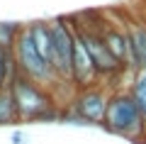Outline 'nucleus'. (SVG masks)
<instances>
[{
    "mask_svg": "<svg viewBox=\"0 0 146 144\" xmlns=\"http://www.w3.org/2000/svg\"><path fill=\"white\" fill-rule=\"evenodd\" d=\"M102 129H107L110 134H117V137L131 139V142H139L146 134V113L141 110L139 100L134 98L131 90L117 88L110 93Z\"/></svg>",
    "mask_w": 146,
    "mask_h": 144,
    "instance_id": "1",
    "label": "nucleus"
},
{
    "mask_svg": "<svg viewBox=\"0 0 146 144\" xmlns=\"http://www.w3.org/2000/svg\"><path fill=\"white\" fill-rule=\"evenodd\" d=\"M12 139H15V144H22V134L20 132H15V137H12Z\"/></svg>",
    "mask_w": 146,
    "mask_h": 144,
    "instance_id": "12",
    "label": "nucleus"
},
{
    "mask_svg": "<svg viewBox=\"0 0 146 144\" xmlns=\"http://www.w3.org/2000/svg\"><path fill=\"white\" fill-rule=\"evenodd\" d=\"M15 122H22V120H20V110H17L12 88H0V127H7Z\"/></svg>",
    "mask_w": 146,
    "mask_h": 144,
    "instance_id": "9",
    "label": "nucleus"
},
{
    "mask_svg": "<svg viewBox=\"0 0 146 144\" xmlns=\"http://www.w3.org/2000/svg\"><path fill=\"white\" fill-rule=\"evenodd\" d=\"M22 32V25L17 22H0V49H12Z\"/></svg>",
    "mask_w": 146,
    "mask_h": 144,
    "instance_id": "10",
    "label": "nucleus"
},
{
    "mask_svg": "<svg viewBox=\"0 0 146 144\" xmlns=\"http://www.w3.org/2000/svg\"><path fill=\"white\" fill-rule=\"evenodd\" d=\"M129 90L134 93V98L139 100L141 110L146 113V71L134 73V81H131V88H129Z\"/></svg>",
    "mask_w": 146,
    "mask_h": 144,
    "instance_id": "11",
    "label": "nucleus"
},
{
    "mask_svg": "<svg viewBox=\"0 0 146 144\" xmlns=\"http://www.w3.org/2000/svg\"><path fill=\"white\" fill-rule=\"evenodd\" d=\"M98 83H102V78H100L98 68H95V61L90 56L88 46L83 44V39L76 34V49H73V86H76V90H83V88L98 86Z\"/></svg>",
    "mask_w": 146,
    "mask_h": 144,
    "instance_id": "6",
    "label": "nucleus"
},
{
    "mask_svg": "<svg viewBox=\"0 0 146 144\" xmlns=\"http://www.w3.org/2000/svg\"><path fill=\"white\" fill-rule=\"evenodd\" d=\"M136 144H146V134H144V137H141V139H139V142H136Z\"/></svg>",
    "mask_w": 146,
    "mask_h": 144,
    "instance_id": "13",
    "label": "nucleus"
},
{
    "mask_svg": "<svg viewBox=\"0 0 146 144\" xmlns=\"http://www.w3.org/2000/svg\"><path fill=\"white\" fill-rule=\"evenodd\" d=\"M12 95H15L17 110H20L22 122H44V120H58L61 117V108L58 100L49 88L34 83L27 76H17L12 81Z\"/></svg>",
    "mask_w": 146,
    "mask_h": 144,
    "instance_id": "2",
    "label": "nucleus"
},
{
    "mask_svg": "<svg viewBox=\"0 0 146 144\" xmlns=\"http://www.w3.org/2000/svg\"><path fill=\"white\" fill-rule=\"evenodd\" d=\"M110 93L112 90L105 83L76 90L68 110H61V120H71L73 125H100L102 127L107 103H110Z\"/></svg>",
    "mask_w": 146,
    "mask_h": 144,
    "instance_id": "4",
    "label": "nucleus"
},
{
    "mask_svg": "<svg viewBox=\"0 0 146 144\" xmlns=\"http://www.w3.org/2000/svg\"><path fill=\"white\" fill-rule=\"evenodd\" d=\"M100 34H102L107 49L117 56V61L129 68V39H127L124 25H112V22H100ZM131 71V68H129Z\"/></svg>",
    "mask_w": 146,
    "mask_h": 144,
    "instance_id": "7",
    "label": "nucleus"
},
{
    "mask_svg": "<svg viewBox=\"0 0 146 144\" xmlns=\"http://www.w3.org/2000/svg\"><path fill=\"white\" fill-rule=\"evenodd\" d=\"M127 39H129V68L131 73L146 71V25L129 22L124 25Z\"/></svg>",
    "mask_w": 146,
    "mask_h": 144,
    "instance_id": "8",
    "label": "nucleus"
},
{
    "mask_svg": "<svg viewBox=\"0 0 146 144\" xmlns=\"http://www.w3.org/2000/svg\"><path fill=\"white\" fill-rule=\"evenodd\" d=\"M12 56H15L17 68H20L22 76H27V78H32L34 83L49 88L54 95H56V90H61V88H73V86H68V83L58 81L54 66L39 54V49H36L34 39H32V34H29V27H22L15 46H12Z\"/></svg>",
    "mask_w": 146,
    "mask_h": 144,
    "instance_id": "3",
    "label": "nucleus"
},
{
    "mask_svg": "<svg viewBox=\"0 0 146 144\" xmlns=\"http://www.w3.org/2000/svg\"><path fill=\"white\" fill-rule=\"evenodd\" d=\"M51 27V66L58 81L73 86V49H76V27L71 17H56L49 20ZM76 88V86H73Z\"/></svg>",
    "mask_w": 146,
    "mask_h": 144,
    "instance_id": "5",
    "label": "nucleus"
}]
</instances>
